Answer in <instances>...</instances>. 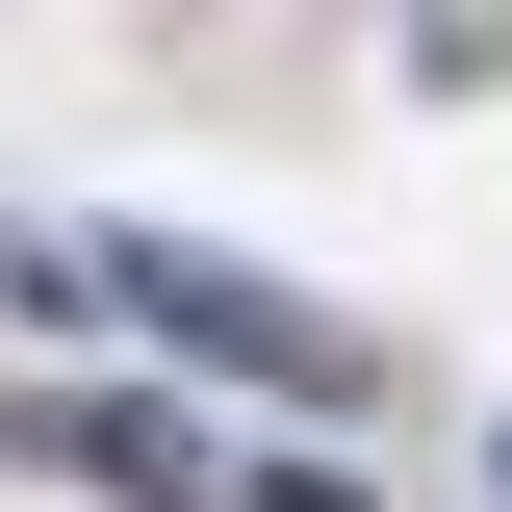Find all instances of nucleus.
I'll list each match as a JSON object with an SVG mask.
<instances>
[{
  "label": "nucleus",
  "mask_w": 512,
  "mask_h": 512,
  "mask_svg": "<svg viewBox=\"0 0 512 512\" xmlns=\"http://www.w3.org/2000/svg\"><path fill=\"white\" fill-rule=\"evenodd\" d=\"M103 308H128V333H180V359H231V384H359V333H333V308L205 282V256H103Z\"/></svg>",
  "instance_id": "f257e3e1"
},
{
  "label": "nucleus",
  "mask_w": 512,
  "mask_h": 512,
  "mask_svg": "<svg viewBox=\"0 0 512 512\" xmlns=\"http://www.w3.org/2000/svg\"><path fill=\"white\" fill-rule=\"evenodd\" d=\"M0 436H52V461H103L128 512H205V436H180V410H0Z\"/></svg>",
  "instance_id": "f03ea898"
}]
</instances>
